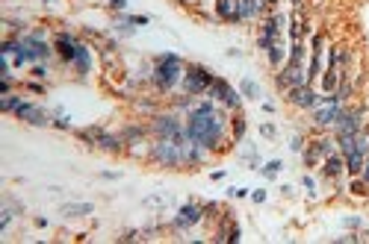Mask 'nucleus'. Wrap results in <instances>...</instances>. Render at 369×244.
<instances>
[{"label":"nucleus","mask_w":369,"mask_h":244,"mask_svg":"<svg viewBox=\"0 0 369 244\" xmlns=\"http://www.w3.org/2000/svg\"><path fill=\"white\" fill-rule=\"evenodd\" d=\"M225 130H227V118H225V112L216 109L213 100H201L198 106L189 112V118H186V136L192 138L195 144H201L204 150L222 147Z\"/></svg>","instance_id":"obj_1"},{"label":"nucleus","mask_w":369,"mask_h":244,"mask_svg":"<svg viewBox=\"0 0 369 244\" xmlns=\"http://www.w3.org/2000/svg\"><path fill=\"white\" fill-rule=\"evenodd\" d=\"M183 59L180 56H174V53H163L160 59H156V65L154 71H151V77H154V85L160 88V92H171L177 82L183 80Z\"/></svg>","instance_id":"obj_2"},{"label":"nucleus","mask_w":369,"mask_h":244,"mask_svg":"<svg viewBox=\"0 0 369 244\" xmlns=\"http://www.w3.org/2000/svg\"><path fill=\"white\" fill-rule=\"evenodd\" d=\"M151 156L163 168H180L183 165V150H180L177 138H156L154 147H151Z\"/></svg>","instance_id":"obj_3"},{"label":"nucleus","mask_w":369,"mask_h":244,"mask_svg":"<svg viewBox=\"0 0 369 244\" xmlns=\"http://www.w3.org/2000/svg\"><path fill=\"white\" fill-rule=\"evenodd\" d=\"M213 74L204 68V65H189L183 74V92L186 95H207L210 85H213Z\"/></svg>","instance_id":"obj_4"},{"label":"nucleus","mask_w":369,"mask_h":244,"mask_svg":"<svg viewBox=\"0 0 369 244\" xmlns=\"http://www.w3.org/2000/svg\"><path fill=\"white\" fill-rule=\"evenodd\" d=\"M18 41H21V50L30 56V62H44L54 53V47L44 41L42 33H24V36H18Z\"/></svg>","instance_id":"obj_5"},{"label":"nucleus","mask_w":369,"mask_h":244,"mask_svg":"<svg viewBox=\"0 0 369 244\" xmlns=\"http://www.w3.org/2000/svg\"><path fill=\"white\" fill-rule=\"evenodd\" d=\"M207 95L213 97V100H219V103H225L227 109H240V103H242V95L227 80H222V77H216L213 80V85H210Z\"/></svg>","instance_id":"obj_6"},{"label":"nucleus","mask_w":369,"mask_h":244,"mask_svg":"<svg viewBox=\"0 0 369 244\" xmlns=\"http://www.w3.org/2000/svg\"><path fill=\"white\" fill-rule=\"evenodd\" d=\"M154 133L160 138H177L186 133V124H180L177 115H156L154 118Z\"/></svg>","instance_id":"obj_7"},{"label":"nucleus","mask_w":369,"mask_h":244,"mask_svg":"<svg viewBox=\"0 0 369 244\" xmlns=\"http://www.w3.org/2000/svg\"><path fill=\"white\" fill-rule=\"evenodd\" d=\"M334 130H337V136H357V133L363 130V115H360L357 109H346Z\"/></svg>","instance_id":"obj_8"},{"label":"nucleus","mask_w":369,"mask_h":244,"mask_svg":"<svg viewBox=\"0 0 369 244\" xmlns=\"http://www.w3.org/2000/svg\"><path fill=\"white\" fill-rule=\"evenodd\" d=\"M15 115H18L21 121L33 124V127H47V124H54V118H50V115H47L42 106H33V103H27V100L21 103V109H18Z\"/></svg>","instance_id":"obj_9"},{"label":"nucleus","mask_w":369,"mask_h":244,"mask_svg":"<svg viewBox=\"0 0 369 244\" xmlns=\"http://www.w3.org/2000/svg\"><path fill=\"white\" fill-rule=\"evenodd\" d=\"M201 218H204V206L198 203H186L177 215H174V230H189V227H195Z\"/></svg>","instance_id":"obj_10"},{"label":"nucleus","mask_w":369,"mask_h":244,"mask_svg":"<svg viewBox=\"0 0 369 244\" xmlns=\"http://www.w3.org/2000/svg\"><path fill=\"white\" fill-rule=\"evenodd\" d=\"M286 97H289L296 106H301V109H313V106H319V100H322V97L310 88V82H307V85H296V88H289V95H286Z\"/></svg>","instance_id":"obj_11"},{"label":"nucleus","mask_w":369,"mask_h":244,"mask_svg":"<svg viewBox=\"0 0 369 244\" xmlns=\"http://www.w3.org/2000/svg\"><path fill=\"white\" fill-rule=\"evenodd\" d=\"M54 47L59 50V56H62L65 62H74V56H77V47H80V41L74 39L71 33H59L57 41H54Z\"/></svg>","instance_id":"obj_12"},{"label":"nucleus","mask_w":369,"mask_h":244,"mask_svg":"<svg viewBox=\"0 0 369 244\" xmlns=\"http://www.w3.org/2000/svg\"><path fill=\"white\" fill-rule=\"evenodd\" d=\"M216 12L230 24H240V3L236 0H216Z\"/></svg>","instance_id":"obj_13"},{"label":"nucleus","mask_w":369,"mask_h":244,"mask_svg":"<svg viewBox=\"0 0 369 244\" xmlns=\"http://www.w3.org/2000/svg\"><path fill=\"white\" fill-rule=\"evenodd\" d=\"M363 165H366V153H360V150H352V153H346V171L349 174H360L363 171Z\"/></svg>","instance_id":"obj_14"},{"label":"nucleus","mask_w":369,"mask_h":244,"mask_svg":"<svg viewBox=\"0 0 369 244\" xmlns=\"http://www.w3.org/2000/svg\"><path fill=\"white\" fill-rule=\"evenodd\" d=\"M59 212H62V218H83V215H92L95 206L92 203H65Z\"/></svg>","instance_id":"obj_15"},{"label":"nucleus","mask_w":369,"mask_h":244,"mask_svg":"<svg viewBox=\"0 0 369 244\" xmlns=\"http://www.w3.org/2000/svg\"><path fill=\"white\" fill-rule=\"evenodd\" d=\"M71 65L80 71V74H89V71H92V53H89V47H86V44L77 47V56H74Z\"/></svg>","instance_id":"obj_16"},{"label":"nucleus","mask_w":369,"mask_h":244,"mask_svg":"<svg viewBox=\"0 0 369 244\" xmlns=\"http://www.w3.org/2000/svg\"><path fill=\"white\" fill-rule=\"evenodd\" d=\"M342 171H346V156H337V153L325 156V174L328 176H340Z\"/></svg>","instance_id":"obj_17"},{"label":"nucleus","mask_w":369,"mask_h":244,"mask_svg":"<svg viewBox=\"0 0 369 244\" xmlns=\"http://www.w3.org/2000/svg\"><path fill=\"white\" fill-rule=\"evenodd\" d=\"M266 53H269V62L275 65V68H278V65H284V56H286L284 39H281V41H275V44H272V47L266 50Z\"/></svg>","instance_id":"obj_18"},{"label":"nucleus","mask_w":369,"mask_h":244,"mask_svg":"<svg viewBox=\"0 0 369 244\" xmlns=\"http://www.w3.org/2000/svg\"><path fill=\"white\" fill-rule=\"evenodd\" d=\"M240 95L248 97V100H260V85L254 80H242L240 82Z\"/></svg>","instance_id":"obj_19"},{"label":"nucleus","mask_w":369,"mask_h":244,"mask_svg":"<svg viewBox=\"0 0 369 244\" xmlns=\"http://www.w3.org/2000/svg\"><path fill=\"white\" fill-rule=\"evenodd\" d=\"M21 103H24V97L21 95H6L3 100H0V109H3V112H18Z\"/></svg>","instance_id":"obj_20"},{"label":"nucleus","mask_w":369,"mask_h":244,"mask_svg":"<svg viewBox=\"0 0 369 244\" xmlns=\"http://www.w3.org/2000/svg\"><path fill=\"white\" fill-rule=\"evenodd\" d=\"M118 21H124V24H133V27H145V24H151V18H148V15H121Z\"/></svg>","instance_id":"obj_21"},{"label":"nucleus","mask_w":369,"mask_h":244,"mask_svg":"<svg viewBox=\"0 0 369 244\" xmlns=\"http://www.w3.org/2000/svg\"><path fill=\"white\" fill-rule=\"evenodd\" d=\"M12 209H9V206H3V209H0V235H6V230H9V224H12Z\"/></svg>","instance_id":"obj_22"},{"label":"nucleus","mask_w":369,"mask_h":244,"mask_svg":"<svg viewBox=\"0 0 369 244\" xmlns=\"http://www.w3.org/2000/svg\"><path fill=\"white\" fill-rule=\"evenodd\" d=\"M316 153H319V156H331V153H334L331 138H319V141H316Z\"/></svg>","instance_id":"obj_23"},{"label":"nucleus","mask_w":369,"mask_h":244,"mask_svg":"<svg viewBox=\"0 0 369 244\" xmlns=\"http://www.w3.org/2000/svg\"><path fill=\"white\" fill-rule=\"evenodd\" d=\"M281 168H284V162H281V159H272L266 168H260V174H263V176H275L278 171H281Z\"/></svg>","instance_id":"obj_24"},{"label":"nucleus","mask_w":369,"mask_h":244,"mask_svg":"<svg viewBox=\"0 0 369 244\" xmlns=\"http://www.w3.org/2000/svg\"><path fill=\"white\" fill-rule=\"evenodd\" d=\"M145 206H169L166 194H156V197H145Z\"/></svg>","instance_id":"obj_25"},{"label":"nucleus","mask_w":369,"mask_h":244,"mask_svg":"<svg viewBox=\"0 0 369 244\" xmlns=\"http://www.w3.org/2000/svg\"><path fill=\"white\" fill-rule=\"evenodd\" d=\"M242 136H245V121H242V118H240V121L233 124V138H236V141H240Z\"/></svg>","instance_id":"obj_26"},{"label":"nucleus","mask_w":369,"mask_h":244,"mask_svg":"<svg viewBox=\"0 0 369 244\" xmlns=\"http://www.w3.org/2000/svg\"><path fill=\"white\" fill-rule=\"evenodd\" d=\"M260 136H266V138H275V136H278V130H275L272 124H263V127H260Z\"/></svg>","instance_id":"obj_27"},{"label":"nucleus","mask_w":369,"mask_h":244,"mask_svg":"<svg viewBox=\"0 0 369 244\" xmlns=\"http://www.w3.org/2000/svg\"><path fill=\"white\" fill-rule=\"evenodd\" d=\"M9 92H12V77H3V82H0V95L6 97Z\"/></svg>","instance_id":"obj_28"},{"label":"nucleus","mask_w":369,"mask_h":244,"mask_svg":"<svg viewBox=\"0 0 369 244\" xmlns=\"http://www.w3.org/2000/svg\"><path fill=\"white\" fill-rule=\"evenodd\" d=\"M342 227H349V230H357V227H360V218H342Z\"/></svg>","instance_id":"obj_29"},{"label":"nucleus","mask_w":369,"mask_h":244,"mask_svg":"<svg viewBox=\"0 0 369 244\" xmlns=\"http://www.w3.org/2000/svg\"><path fill=\"white\" fill-rule=\"evenodd\" d=\"M54 124H57L59 130H71V121H68L65 115H59V118H54Z\"/></svg>","instance_id":"obj_30"},{"label":"nucleus","mask_w":369,"mask_h":244,"mask_svg":"<svg viewBox=\"0 0 369 244\" xmlns=\"http://www.w3.org/2000/svg\"><path fill=\"white\" fill-rule=\"evenodd\" d=\"M110 9H115V12H124V9H127V0H110Z\"/></svg>","instance_id":"obj_31"},{"label":"nucleus","mask_w":369,"mask_h":244,"mask_svg":"<svg viewBox=\"0 0 369 244\" xmlns=\"http://www.w3.org/2000/svg\"><path fill=\"white\" fill-rule=\"evenodd\" d=\"M251 200H254V203H263V200H266V191H263V189L251 191Z\"/></svg>","instance_id":"obj_32"},{"label":"nucleus","mask_w":369,"mask_h":244,"mask_svg":"<svg viewBox=\"0 0 369 244\" xmlns=\"http://www.w3.org/2000/svg\"><path fill=\"white\" fill-rule=\"evenodd\" d=\"M33 77H39V80H42V77H47V68H44L42 62H39V65L33 68Z\"/></svg>","instance_id":"obj_33"},{"label":"nucleus","mask_w":369,"mask_h":244,"mask_svg":"<svg viewBox=\"0 0 369 244\" xmlns=\"http://www.w3.org/2000/svg\"><path fill=\"white\" fill-rule=\"evenodd\" d=\"M363 186H366V182H363V179H357V182H352V191H355V194H363Z\"/></svg>","instance_id":"obj_34"},{"label":"nucleus","mask_w":369,"mask_h":244,"mask_svg":"<svg viewBox=\"0 0 369 244\" xmlns=\"http://www.w3.org/2000/svg\"><path fill=\"white\" fill-rule=\"evenodd\" d=\"M301 182H304V189L310 191V194H313V191H316V182H313L310 176H304V179H301Z\"/></svg>","instance_id":"obj_35"},{"label":"nucleus","mask_w":369,"mask_h":244,"mask_svg":"<svg viewBox=\"0 0 369 244\" xmlns=\"http://www.w3.org/2000/svg\"><path fill=\"white\" fill-rule=\"evenodd\" d=\"M227 194H230V197H245V194H248V189H230Z\"/></svg>","instance_id":"obj_36"},{"label":"nucleus","mask_w":369,"mask_h":244,"mask_svg":"<svg viewBox=\"0 0 369 244\" xmlns=\"http://www.w3.org/2000/svg\"><path fill=\"white\" fill-rule=\"evenodd\" d=\"M289 147H293V150H301V147H304V144H301V136L293 138V141H289Z\"/></svg>","instance_id":"obj_37"},{"label":"nucleus","mask_w":369,"mask_h":244,"mask_svg":"<svg viewBox=\"0 0 369 244\" xmlns=\"http://www.w3.org/2000/svg\"><path fill=\"white\" fill-rule=\"evenodd\" d=\"M121 174H115V171H103V179H118Z\"/></svg>","instance_id":"obj_38"},{"label":"nucleus","mask_w":369,"mask_h":244,"mask_svg":"<svg viewBox=\"0 0 369 244\" xmlns=\"http://www.w3.org/2000/svg\"><path fill=\"white\" fill-rule=\"evenodd\" d=\"M363 238H366V241H369V232H363Z\"/></svg>","instance_id":"obj_39"},{"label":"nucleus","mask_w":369,"mask_h":244,"mask_svg":"<svg viewBox=\"0 0 369 244\" xmlns=\"http://www.w3.org/2000/svg\"><path fill=\"white\" fill-rule=\"evenodd\" d=\"M183 3H192V0H183Z\"/></svg>","instance_id":"obj_40"}]
</instances>
